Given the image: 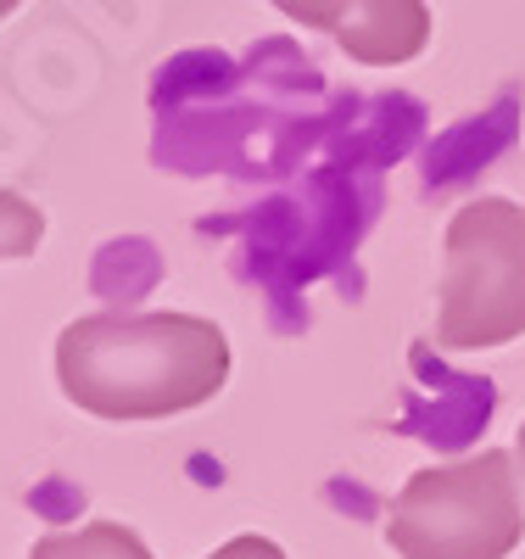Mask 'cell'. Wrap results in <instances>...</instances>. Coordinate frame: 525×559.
I'll return each instance as SVG.
<instances>
[{"label":"cell","instance_id":"obj_1","mask_svg":"<svg viewBox=\"0 0 525 559\" xmlns=\"http://www.w3.org/2000/svg\"><path fill=\"white\" fill-rule=\"evenodd\" d=\"M229 364V336L196 313H84L57 336L62 397L118 426L213 403Z\"/></svg>","mask_w":525,"mask_h":559},{"label":"cell","instance_id":"obj_2","mask_svg":"<svg viewBox=\"0 0 525 559\" xmlns=\"http://www.w3.org/2000/svg\"><path fill=\"white\" fill-rule=\"evenodd\" d=\"M525 537V476L503 448L425 464L386 509V543L403 559H509Z\"/></svg>","mask_w":525,"mask_h":559},{"label":"cell","instance_id":"obj_5","mask_svg":"<svg viewBox=\"0 0 525 559\" xmlns=\"http://www.w3.org/2000/svg\"><path fill=\"white\" fill-rule=\"evenodd\" d=\"M28 559H152V548L140 543L118 521H90L79 532H51L28 548Z\"/></svg>","mask_w":525,"mask_h":559},{"label":"cell","instance_id":"obj_7","mask_svg":"<svg viewBox=\"0 0 525 559\" xmlns=\"http://www.w3.org/2000/svg\"><path fill=\"white\" fill-rule=\"evenodd\" d=\"M207 559H285V548H279L274 537H258V532H247V537H229L224 548H213Z\"/></svg>","mask_w":525,"mask_h":559},{"label":"cell","instance_id":"obj_3","mask_svg":"<svg viewBox=\"0 0 525 559\" xmlns=\"http://www.w3.org/2000/svg\"><path fill=\"white\" fill-rule=\"evenodd\" d=\"M525 336V207L475 197L442 236L437 342L448 353H487Z\"/></svg>","mask_w":525,"mask_h":559},{"label":"cell","instance_id":"obj_6","mask_svg":"<svg viewBox=\"0 0 525 559\" xmlns=\"http://www.w3.org/2000/svg\"><path fill=\"white\" fill-rule=\"evenodd\" d=\"M39 241H45V213L17 191H0V263L34 258Z\"/></svg>","mask_w":525,"mask_h":559},{"label":"cell","instance_id":"obj_8","mask_svg":"<svg viewBox=\"0 0 525 559\" xmlns=\"http://www.w3.org/2000/svg\"><path fill=\"white\" fill-rule=\"evenodd\" d=\"M514 459H520V476H525V426H520V442H514Z\"/></svg>","mask_w":525,"mask_h":559},{"label":"cell","instance_id":"obj_9","mask_svg":"<svg viewBox=\"0 0 525 559\" xmlns=\"http://www.w3.org/2000/svg\"><path fill=\"white\" fill-rule=\"evenodd\" d=\"M17 7H23V0H0V17H12Z\"/></svg>","mask_w":525,"mask_h":559},{"label":"cell","instance_id":"obj_4","mask_svg":"<svg viewBox=\"0 0 525 559\" xmlns=\"http://www.w3.org/2000/svg\"><path fill=\"white\" fill-rule=\"evenodd\" d=\"M291 23L330 34L353 62L397 68L414 62L431 39V12L425 0H269Z\"/></svg>","mask_w":525,"mask_h":559}]
</instances>
